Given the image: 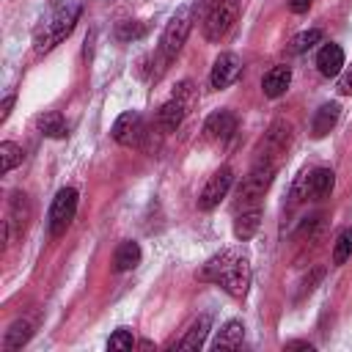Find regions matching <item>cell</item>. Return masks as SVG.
<instances>
[{"instance_id": "obj_22", "label": "cell", "mask_w": 352, "mask_h": 352, "mask_svg": "<svg viewBox=\"0 0 352 352\" xmlns=\"http://www.w3.org/2000/svg\"><path fill=\"white\" fill-rule=\"evenodd\" d=\"M242 341H245V324L239 319H231V322L223 324V330L217 333V338H214L212 346L214 349H239Z\"/></svg>"}, {"instance_id": "obj_17", "label": "cell", "mask_w": 352, "mask_h": 352, "mask_svg": "<svg viewBox=\"0 0 352 352\" xmlns=\"http://www.w3.org/2000/svg\"><path fill=\"white\" fill-rule=\"evenodd\" d=\"M333 184H336V173L330 168H316L308 173V195L322 201L333 192Z\"/></svg>"}, {"instance_id": "obj_1", "label": "cell", "mask_w": 352, "mask_h": 352, "mask_svg": "<svg viewBox=\"0 0 352 352\" xmlns=\"http://www.w3.org/2000/svg\"><path fill=\"white\" fill-rule=\"evenodd\" d=\"M250 258L248 256H242V253H236V250H223V253H217V256H212L204 267H201V272H198V278L201 280H209V283H217L220 289H226L231 297H236V300H242L245 294H248V289H250Z\"/></svg>"}, {"instance_id": "obj_18", "label": "cell", "mask_w": 352, "mask_h": 352, "mask_svg": "<svg viewBox=\"0 0 352 352\" xmlns=\"http://www.w3.org/2000/svg\"><path fill=\"white\" fill-rule=\"evenodd\" d=\"M138 264H140V245L132 242V239H124V242L116 248V253H113V267H116V272H129V270H135Z\"/></svg>"}, {"instance_id": "obj_15", "label": "cell", "mask_w": 352, "mask_h": 352, "mask_svg": "<svg viewBox=\"0 0 352 352\" xmlns=\"http://www.w3.org/2000/svg\"><path fill=\"white\" fill-rule=\"evenodd\" d=\"M316 66L324 77H338L344 72V50L338 44H324L316 55Z\"/></svg>"}, {"instance_id": "obj_26", "label": "cell", "mask_w": 352, "mask_h": 352, "mask_svg": "<svg viewBox=\"0 0 352 352\" xmlns=\"http://www.w3.org/2000/svg\"><path fill=\"white\" fill-rule=\"evenodd\" d=\"M352 256V228H344L333 242V264H344Z\"/></svg>"}, {"instance_id": "obj_13", "label": "cell", "mask_w": 352, "mask_h": 352, "mask_svg": "<svg viewBox=\"0 0 352 352\" xmlns=\"http://www.w3.org/2000/svg\"><path fill=\"white\" fill-rule=\"evenodd\" d=\"M234 132H236V116H234L231 110H214V113L206 118V124H204V135H206L209 140L226 143Z\"/></svg>"}, {"instance_id": "obj_5", "label": "cell", "mask_w": 352, "mask_h": 352, "mask_svg": "<svg viewBox=\"0 0 352 352\" xmlns=\"http://www.w3.org/2000/svg\"><path fill=\"white\" fill-rule=\"evenodd\" d=\"M236 14H239V0H220L217 6H212L204 14V36H206V41H220L231 30V25L236 22Z\"/></svg>"}, {"instance_id": "obj_3", "label": "cell", "mask_w": 352, "mask_h": 352, "mask_svg": "<svg viewBox=\"0 0 352 352\" xmlns=\"http://www.w3.org/2000/svg\"><path fill=\"white\" fill-rule=\"evenodd\" d=\"M272 176H275V162H267V160H256L253 170L242 179V184L236 187V198H234V209L245 212V209H256L258 201L264 198V192L270 190L272 184Z\"/></svg>"}, {"instance_id": "obj_11", "label": "cell", "mask_w": 352, "mask_h": 352, "mask_svg": "<svg viewBox=\"0 0 352 352\" xmlns=\"http://www.w3.org/2000/svg\"><path fill=\"white\" fill-rule=\"evenodd\" d=\"M242 74V60L236 52H220L212 63V72H209V85L214 91H223L228 88L231 82H236V77Z\"/></svg>"}, {"instance_id": "obj_32", "label": "cell", "mask_w": 352, "mask_h": 352, "mask_svg": "<svg viewBox=\"0 0 352 352\" xmlns=\"http://www.w3.org/2000/svg\"><path fill=\"white\" fill-rule=\"evenodd\" d=\"M217 3H220V0H198V3H195V11H198V14H206V11H209L212 6H217Z\"/></svg>"}, {"instance_id": "obj_23", "label": "cell", "mask_w": 352, "mask_h": 352, "mask_svg": "<svg viewBox=\"0 0 352 352\" xmlns=\"http://www.w3.org/2000/svg\"><path fill=\"white\" fill-rule=\"evenodd\" d=\"M206 336H209V316H198L190 324V330L184 333V338L176 341V349H201Z\"/></svg>"}, {"instance_id": "obj_33", "label": "cell", "mask_w": 352, "mask_h": 352, "mask_svg": "<svg viewBox=\"0 0 352 352\" xmlns=\"http://www.w3.org/2000/svg\"><path fill=\"white\" fill-rule=\"evenodd\" d=\"M289 349H311V344H302V341H292V344H286Z\"/></svg>"}, {"instance_id": "obj_19", "label": "cell", "mask_w": 352, "mask_h": 352, "mask_svg": "<svg viewBox=\"0 0 352 352\" xmlns=\"http://www.w3.org/2000/svg\"><path fill=\"white\" fill-rule=\"evenodd\" d=\"M36 126H38V132H41L44 138H52V140H60V138L69 135V126H66V121H63V116H60L58 110L41 113V116L36 118Z\"/></svg>"}, {"instance_id": "obj_21", "label": "cell", "mask_w": 352, "mask_h": 352, "mask_svg": "<svg viewBox=\"0 0 352 352\" xmlns=\"http://www.w3.org/2000/svg\"><path fill=\"white\" fill-rule=\"evenodd\" d=\"M30 336H33V324H30L28 319H16V322H11V327H8L6 336H3V349H6V352L22 349V346L30 341Z\"/></svg>"}, {"instance_id": "obj_2", "label": "cell", "mask_w": 352, "mask_h": 352, "mask_svg": "<svg viewBox=\"0 0 352 352\" xmlns=\"http://www.w3.org/2000/svg\"><path fill=\"white\" fill-rule=\"evenodd\" d=\"M80 11L82 8L77 0H60L58 6H52L50 14H44L33 30V50L41 55V52H50L52 47H58L74 30Z\"/></svg>"}, {"instance_id": "obj_7", "label": "cell", "mask_w": 352, "mask_h": 352, "mask_svg": "<svg viewBox=\"0 0 352 352\" xmlns=\"http://www.w3.org/2000/svg\"><path fill=\"white\" fill-rule=\"evenodd\" d=\"M74 212H77V190L74 187L58 190V195L52 198V206H50V217H47L50 220V234L52 236L66 234V228L74 220Z\"/></svg>"}, {"instance_id": "obj_4", "label": "cell", "mask_w": 352, "mask_h": 352, "mask_svg": "<svg viewBox=\"0 0 352 352\" xmlns=\"http://www.w3.org/2000/svg\"><path fill=\"white\" fill-rule=\"evenodd\" d=\"M192 19H195V6H182L168 19V25L162 30V38H160V55H162L165 63L173 60L176 52L184 47V41H187V36L192 30Z\"/></svg>"}, {"instance_id": "obj_25", "label": "cell", "mask_w": 352, "mask_h": 352, "mask_svg": "<svg viewBox=\"0 0 352 352\" xmlns=\"http://www.w3.org/2000/svg\"><path fill=\"white\" fill-rule=\"evenodd\" d=\"M19 162H22V148H19L16 143H11V140H3V143H0V170L8 173V170H14Z\"/></svg>"}, {"instance_id": "obj_10", "label": "cell", "mask_w": 352, "mask_h": 352, "mask_svg": "<svg viewBox=\"0 0 352 352\" xmlns=\"http://www.w3.org/2000/svg\"><path fill=\"white\" fill-rule=\"evenodd\" d=\"M30 214H33V209H30L28 195L25 192H14L11 195V204H8V217L3 223V231H6V239L8 242L25 234V228L30 223Z\"/></svg>"}, {"instance_id": "obj_16", "label": "cell", "mask_w": 352, "mask_h": 352, "mask_svg": "<svg viewBox=\"0 0 352 352\" xmlns=\"http://www.w3.org/2000/svg\"><path fill=\"white\" fill-rule=\"evenodd\" d=\"M338 116H341V107L336 102H327L322 104L316 113H314V121H311V135L314 138H324L336 124H338Z\"/></svg>"}, {"instance_id": "obj_20", "label": "cell", "mask_w": 352, "mask_h": 352, "mask_svg": "<svg viewBox=\"0 0 352 352\" xmlns=\"http://www.w3.org/2000/svg\"><path fill=\"white\" fill-rule=\"evenodd\" d=\"M258 226H261V209H258V206H256V209H245V212L236 214V220H234V236H236L239 242H248V239L256 236Z\"/></svg>"}, {"instance_id": "obj_9", "label": "cell", "mask_w": 352, "mask_h": 352, "mask_svg": "<svg viewBox=\"0 0 352 352\" xmlns=\"http://www.w3.org/2000/svg\"><path fill=\"white\" fill-rule=\"evenodd\" d=\"M143 138H146V124H143L140 113L126 110L116 118V124H113V140L116 143H121L126 148H138L143 143Z\"/></svg>"}, {"instance_id": "obj_12", "label": "cell", "mask_w": 352, "mask_h": 352, "mask_svg": "<svg viewBox=\"0 0 352 352\" xmlns=\"http://www.w3.org/2000/svg\"><path fill=\"white\" fill-rule=\"evenodd\" d=\"M289 140H292V126H289L286 121H275V124L270 126V132L264 135L261 157H258V160L275 162V157H280V154L289 148Z\"/></svg>"}, {"instance_id": "obj_30", "label": "cell", "mask_w": 352, "mask_h": 352, "mask_svg": "<svg viewBox=\"0 0 352 352\" xmlns=\"http://www.w3.org/2000/svg\"><path fill=\"white\" fill-rule=\"evenodd\" d=\"M14 102H16V94H8L6 99H3V104H0V124L11 116V107H14Z\"/></svg>"}, {"instance_id": "obj_6", "label": "cell", "mask_w": 352, "mask_h": 352, "mask_svg": "<svg viewBox=\"0 0 352 352\" xmlns=\"http://www.w3.org/2000/svg\"><path fill=\"white\" fill-rule=\"evenodd\" d=\"M190 102H192V85H190V82H179L176 91H173V96H170V99L160 107V113H157L160 126H162L165 132H176L179 124H182L184 116H187Z\"/></svg>"}, {"instance_id": "obj_27", "label": "cell", "mask_w": 352, "mask_h": 352, "mask_svg": "<svg viewBox=\"0 0 352 352\" xmlns=\"http://www.w3.org/2000/svg\"><path fill=\"white\" fill-rule=\"evenodd\" d=\"M107 346H110V349H135V333H132L129 327H118V330L110 336Z\"/></svg>"}, {"instance_id": "obj_14", "label": "cell", "mask_w": 352, "mask_h": 352, "mask_svg": "<svg viewBox=\"0 0 352 352\" xmlns=\"http://www.w3.org/2000/svg\"><path fill=\"white\" fill-rule=\"evenodd\" d=\"M289 82H292V69H289L286 63H280V66H272V69L261 77V91H264V96L278 99V96L286 94Z\"/></svg>"}, {"instance_id": "obj_28", "label": "cell", "mask_w": 352, "mask_h": 352, "mask_svg": "<svg viewBox=\"0 0 352 352\" xmlns=\"http://www.w3.org/2000/svg\"><path fill=\"white\" fill-rule=\"evenodd\" d=\"M143 33H146V28H143L140 22H121V25L116 28L118 41H132V38H140Z\"/></svg>"}, {"instance_id": "obj_29", "label": "cell", "mask_w": 352, "mask_h": 352, "mask_svg": "<svg viewBox=\"0 0 352 352\" xmlns=\"http://www.w3.org/2000/svg\"><path fill=\"white\" fill-rule=\"evenodd\" d=\"M338 94L352 96V63H349V66H344V72L338 74Z\"/></svg>"}, {"instance_id": "obj_31", "label": "cell", "mask_w": 352, "mask_h": 352, "mask_svg": "<svg viewBox=\"0 0 352 352\" xmlns=\"http://www.w3.org/2000/svg\"><path fill=\"white\" fill-rule=\"evenodd\" d=\"M311 3H314V0H289V8H292L294 14H305V11L311 8Z\"/></svg>"}, {"instance_id": "obj_8", "label": "cell", "mask_w": 352, "mask_h": 352, "mask_svg": "<svg viewBox=\"0 0 352 352\" xmlns=\"http://www.w3.org/2000/svg\"><path fill=\"white\" fill-rule=\"evenodd\" d=\"M231 184H234V170H231L228 165L217 168V170L209 176V182L204 184L201 195H198V209H201V212H212L214 206H220V201L228 195Z\"/></svg>"}, {"instance_id": "obj_24", "label": "cell", "mask_w": 352, "mask_h": 352, "mask_svg": "<svg viewBox=\"0 0 352 352\" xmlns=\"http://www.w3.org/2000/svg\"><path fill=\"white\" fill-rule=\"evenodd\" d=\"M319 41H322V30H319V28L302 30V33H297V36L292 38V44H289V52H294V55H302V52H308L311 47H316Z\"/></svg>"}]
</instances>
